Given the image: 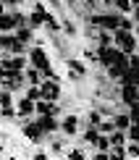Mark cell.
Listing matches in <instances>:
<instances>
[{"label":"cell","instance_id":"15","mask_svg":"<svg viewBox=\"0 0 139 160\" xmlns=\"http://www.w3.org/2000/svg\"><path fill=\"white\" fill-rule=\"evenodd\" d=\"M113 123H116V129H123V131H126L129 126H131V116H129V113H116V116H113Z\"/></svg>","mask_w":139,"mask_h":160},{"label":"cell","instance_id":"13","mask_svg":"<svg viewBox=\"0 0 139 160\" xmlns=\"http://www.w3.org/2000/svg\"><path fill=\"white\" fill-rule=\"evenodd\" d=\"M66 66L71 68V76H74V79H79V76H84V74H87V66H84L82 61H74V58H71V61L66 63Z\"/></svg>","mask_w":139,"mask_h":160},{"label":"cell","instance_id":"32","mask_svg":"<svg viewBox=\"0 0 139 160\" xmlns=\"http://www.w3.org/2000/svg\"><path fill=\"white\" fill-rule=\"evenodd\" d=\"M0 13H5V3H0Z\"/></svg>","mask_w":139,"mask_h":160},{"label":"cell","instance_id":"29","mask_svg":"<svg viewBox=\"0 0 139 160\" xmlns=\"http://www.w3.org/2000/svg\"><path fill=\"white\" fill-rule=\"evenodd\" d=\"M129 66L139 71V52H131V55H129Z\"/></svg>","mask_w":139,"mask_h":160},{"label":"cell","instance_id":"31","mask_svg":"<svg viewBox=\"0 0 139 160\" xmlns=\"http://www.w3.org/2000/svg\"><path fill=\"white\" fill-rule=\"evenodd\" d=\"M134 21L139 24V5H134Z\"/></svg>","mask_w":139,"mask_h":160},{"label":"cell","instance_id":"19","mask_svg":"<svg viewBox=\"0 0 139 160\" xmlns=\"http://www.w3.org/2000/svg\"><path fill=\"white\" fill-rule=\"evenodd\" d=\"M13 105V95H11V89H0V108H11Z\"/></svg>","mask_w":139,"mask_h":160},{"label":"cell","instance_id":"17","mask_svg":"<svg viewBox=\"0 0 139 160\" xmlns=\"http://www.w3.org/2000/svg\"><path fill=\"white\" fill-rule=\"evenodd\" d=\"M24 76H26V82H29V84H42V82H45V79H42L45 74H42V71H39V68H34V66H32V68L26 71Z\"/></svg>","mask_w":139,"mask_h":160},{"label":"cell","instance_id":"7","mask_svg":"<svg viewBox=\"0 0 139 160\" xmlns=\"http://www.w3.org/2000/svg\"><path fill=\"white\" fill-rule=\"evenodd\" d=\"M118 97H121L126 105H134L137 100H139V87H137V84H121V89H118Z\"/></svg>","mask_w":139,"mask_h":160},{"label":"cell","instance_id":"27","mask_svg":"<svg viewBox=\"0 0 139 160\" xmlns=\"http://www.w3.org/2000/svg\"><path fill=\"white\" fill-rule=\"evenodd\" d=\"M50 150H52V155H63V139H61V142H58V139H52Z\"/></svg>","mask_w":139,"mask_h":160},{"label":"cell","instance_id":"6","mask_svg":"<svg viewBox=\"0 0 139 160\" xmlns=\"http://www.w3.org/2000/svg\"><path fill=\"white\" fill-rule=\"evenodd\" d=\"M61 131H63V137H76V134H79V116H76V113H68V116H63V121H61Z\"/></svg>","mask_w":139,"mask_h":160},{"label":"cell","instance_id":"8","mask_svg":"<svg viewBox=\"0 0 139 160\" xmlns=\"http://www.w3.org/2000/svg\"><path fill=\"white\" fill-rule=\"evenodd\" d=\"M16 110H18V118H29L32 113H37V102H34V100H29V97L24 95V97L16 102Z\"/></svg>","mask_w":139,"mask_h":160},{"label":"cell","instance_id":"4","mask_svg":"<svg viewBox=\"0 0 139 160\" xmlns=\"http://www.w3.org/2000/svg\"><path fill=\"white\" fill-rule=\"evenodd\" d=\"M39 89H42L45 100H61V95H63V87H61L58 79H45V82L39 84Z\"/></svg>","mask_w":139,"mask_h":160},{"label":"cell","instance_id":"23","mask_svg":"<svg viewBox=\"0 0 139 160\" xmlns=\"http://www.w3.org/2000/svg\"><path fill=\"white\" fill-rule=\"evenodd\" d=\"M45 24H47V29H50V32H61V24H58V21H55V16H50V13L45 16Z\"/></svg>","mask_w":139,"mask_h":160},{"label":"cell","instance_id":"1","mask_svg":"<svg viewBox=\"0 0 139 160\" xmlns=\"http://www.w3.org/2000/svg\"><path fill=\"white\" fill-rule=\"evenodd\" d=\"M29 63L34 66V68H39L47 79H58V74L52 71V63H50V55L45 48H39V45H34V48H29Z\"/></svg>","mask_w":139,"mask_h":160},{"label":"cell","instance_id":"11","mask_svg":"<svg viewBox=\"0 0 139 160\" xmlns=\"http://www.w3.org/2000/svg\"><path fill=\"white\" fill-rule=\"evenodd\" d=\"M13 29H18L13 13H0V32H13Z\"/></svg>","mask_w":139,"mask_h":160},{"label":"cell","instance_id":"33","mask_svg":"<svg viewBox=\"0 0 139 160\" xmlns=\"http://www.w3.org/2000/svg\"><path fill=\"white\" fill-rule=\"evenodd\" d=\"M131 3H134V5H139V0H131Z\"/></svg>","mask_w":139,"mask_h":160},{"label":"cell","instance_id":"21","mask_svg":"<svg viewBox=\"0 0 139 160\" xmlns=\"http://www.w3.org/2000/svg\"><path fill=\"white\" fill-rule=\"evenodd\" d=\"M61 29H63L68 37H76V34H79V32H76V24H74V21H63V24H61Z\"/></svg>","mask_w":139,"mask_h":160},{"label":"cell","instance_id":"16","mask_svg":"<svg viewBox=\"0 0 139 160\" xmlns=\"http://www.w3.org/2000/svg\"><path fill=\"white\" fill-rule=\"evenodd\" d=\"M16 37H18V42H32V39H34V34H32V26L29 24H26V26H18V29H16Z\"/></svg>","mask_w":139,"mask_h":160},{"label":"cell","instance_id":"18","mask_svg":"<svg viewBox=\"0 0 139 160\" xmlns=\"http://www.w3.org/2000/svg\"><path fill=\"white\" fill-rule=\"evenodd\" d=\"M110 144H113V147H116V144H126V131H123V129H113V131H110Z\"/></svg>","mask_w":139,"mask_h":160},{"label":"cell","instance_id":"12","mask_svg":"<svg viewBox=\"0 0 139 160\" xmlns=\"http://www.w3.org/2000/svg\"><path fill=\"white\" fill-rule=\"evenodd\" d=\"M105 3H110L116 8V13H123V16L134 11V3H131V0H105Z\"/></svg>","mask_w":139,"mask_h":160},{"label":"cell","instance_id":"28","mask_svg":"<svg viewBox=\"0 0 139 160\" xmlns=\"http://www.w3.org/2000/svg\"><path fill=\"white\" fill-rule=\"evenodd\" d=\"M113 129H116V123H113V121H102V123H100V131H102V134H110Z\"/></svg>","mask_w":139,"mask_h":160},{"label":"cell","instance_id":"35","mask_svg":"<svg viewBox=\"0 0 139 160\" xmlns=\"http://www.w3.org/2000/svg\"><path fill=\"white\" fill-rule=\"evenodd\" d=\"M0 50H3V48H0Z\"/></svg>","mask_w":139,"mask_h":160},{"label":"cell","instance_id":"14","mask_svg":"<svg viewBox=\"0 0 139 160\" xmlns=\"http://www.w3.org/2000/svg\"><path fill=\"white\" fill-rule=\"evenodd\" d=\"M100 134H102V131H100V126H92V123H89V129L84 131V142H87V144H97Z\"/></svg>","mask_w":139,"mask_h":160},{"label":"cell","instance_id":"2","mask_svg":"<svg viewBox=\"0 0 139 160\" xmlns=\"http://www.w3.org/2000/svg\"><path fill=\"white\" fill-rule=\"evenodd\" d=\"M113 45L118 50H123V52H134L139 48V37L134 34V32H126V29H116L113 32Z\"/></svg>","mask_w":139,"mask_h":160},{"label":"cell","instance_id":"3","mask_svg":"<svg viewBox=\"0 0 139 160\" xmlns=\"http://www.w3.org/2000/svg\"><path fill=\"white\" fill-rule=\"evenodd\" d=\"M121 13H95V16H89V24H95V26H100V29L105 32H116V29H121Z\"/></svg>","mask_w":139,"mask_h":160},{"label":"cell","instance_id":"25","mask_svg":"<svg viewBox=\"0 0 139 160\" xmlns=\"http://www.w3.org/2000/svg\"><path fill=\"white\" fill-rule=\"evenodd\" d=\"M129 116H131V123H139V100L134 105H129Z\"/></svg>","mask_w":139,"mask_h":160},{"label":"cell","instance_id":"30","mask_svg":"<svg viewBox=\"0 0 139 160\" xmlns=\"http://www.w3.org/2000/svg\"><path fill=\"white\" fill-rule=\"evenodd\" d=\"M21 3H24V0H5V5H13V8H18Z\"/></svg>","mask_w":139,"mask_h":160},{"label":"cell","instance_id":"5","mask_svg":"<svg viewBox=\"0 0 139 160\" xmlns=\"http://www.w3.org/2000/svg\"><path fill=\"white\" fill-rule=\"evenodd\" d=\"M21 134H24L26 139H29V142H34V144H39L45 137H47V134H45V129L39 126V121H37V123H24Z\"/></svg>","mask_w":139,"mask_h":160},{"label":"cell","instance_id":"34","mask_svg":"<svg viewBox=\"0 0 139 160\" xmlns=\"http://www.w3.org/2000/svg\"><path fill=\"white\" fill-rule=\"evenodd\" d=\"M82 3H84V0H82Z\"/></svg>","mask_w":139,"mask_h":160},{"label":"cell","instance_id":"10","mask_svg":"<svg viewBox=\"0 0 139 160\" xmlns=\"http://www.w3.org/2000/svg\"><path fill=\"white\" fill-rule=\"evenodd\" d=\"M45 16H47L45 5L37 3V5H34V13H29V26H32V29H39V26L45 24Z\"/></svg>","mask_w":139,"mask_h":160},{"label":"cell","instance_id":"20","mask_svg":"<svg viewBox=\"0 0 139 160\" xmlns=\"http://www.w3.org/2000/svg\"><path fill=\"white\" fill-rule=\"evenodd\" d=\"M126 158H139V142H131V139H129V144H126Z\"/></svg>","mask_w":139,"mask_h":160},{"label":"cell","instance_id":"9","mask_svg":"<svg viewBox=\"0 0 139 160\" xmlns=\"http://www.w3.org/2000/svg\"><path fill=\"white\" fill-rule=\"evenodd\" d=\"M37 121L39 126L45 129V134H55V131H61V123H58V116H37Z\"/></svg>","mask_w":139,"mask_h":160},{"label":"cell","instance_id":"22","mask_svg":"<svg viewBox=\"0 0 139 160\" xmlns=\"http://www.w3.org/2000/svg\"><path fill=\"white\" fill-rule=\"evenodd\" d=\"M126 137L131 139V142H139V123H131L126 129Z\"/></svg>","mask_w":139,"mask_h":160},{"label":"cell","instance_id":"26","mask_svg":"<svg viewBox=\"0 0 139 160\" xmlns=\"http://www.w3.org/2000/svg\"><path fill=\"white\" fill-rule=\"evenodd\" d=\"M66 158H71V160H79V158H87V152H84L82 147H76V150H68V152H66Z\"/></svg>","mask_w":139,"mask_h":160},{"label":"cell","instance_id":"24","mask_svg":"<svg viewBox=\"0 0 139 160\" xmlns=\"http://www.w3.org/2000/svg\"><path fill=\"white\" fill-rule=\"evenodd\" d=\"M87 118H89V123H92V126H100V123H102V113H100V110H89V116H87Z\"/></svg>","mask_w":139,"mask_h":160}]
</instances>
